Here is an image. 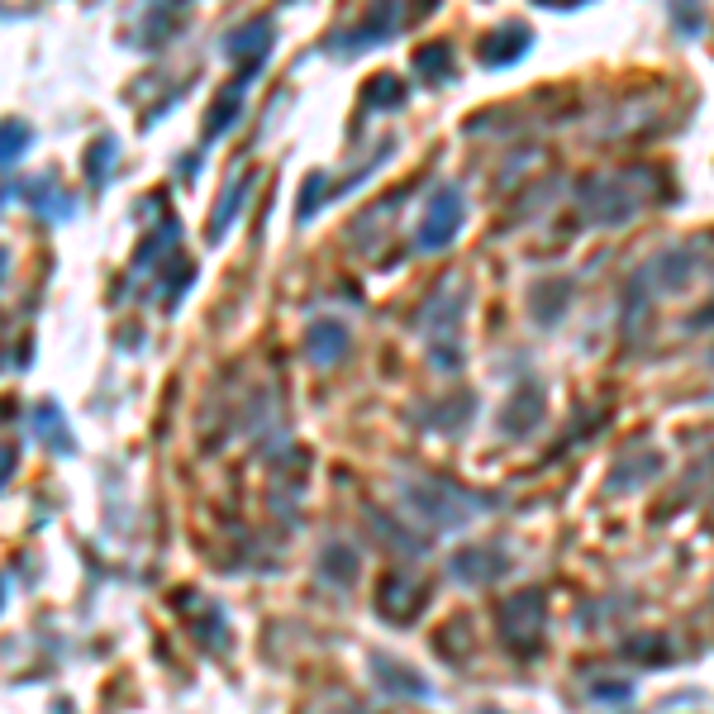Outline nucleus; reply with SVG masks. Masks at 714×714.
<instances>
[{"instance_id":"obj_2","label":"nucleus","mask_w":714,"mask_h":714,"mask_svg":"<svg viewBox=\"0 0 714 714\" xmlns=\"http://www.w3.org/2000/svg\"><path fill=\"white\" fill-rule=\"evenodd\" d=\"M529 53V29L524 24H500L496 34H486L481 48H476V58L486 62V67H505V62H515Z\"/></svg>"},{"instance_id":"obj_6","label":"nucleus","mask_w":714,"mask_h":714,"mask_svg":"<svg viewBox=\"0 0 714 714\" xmlns=\"http://www.w3.org/2000/svg\"><path fill=\"white\" fill-rule=\"evenodd\" d=\"M39 429H43V438H48L53 448L72 453V438H67V429H62V410L53 405V400H43V405H39Z\"/></svg>"},{"instance_id":"obj_3","label":"nucleus","mask_w":714,"mask_h":714,"mask_svg":"<svg viewBox=\"0 0 714 714\" xmlns=\"http://www.w3.org/2000/svg\"><path fill=\"white\" fill-rule=\"evenodd\" d=\"M305 348H310V362H319V367H334L338 357L348 353V329H343L338 319L310 324V334H305Z\"/></svg>"},{"instance_id":"obj_9","label":"nucleus","mask_w":714,"mask_h":714,"mask_svg":"<svg viewBox=\"0 0 714 714\" xmlns=\"http://www.w3.org/2000/svg\"><path fill=\"white\" fill-rule=\"evenodd\" d=\"M500 562H505L500 553H476V548H467V553L457 557L453 567H457V572H486V567H500Z\"/></svg>"},{"instance_id":"obj_5","label":"nucleus","mask_w":714,"mask_h":714,"mask_svg":"<svg viewBox=\"0 0 714 714\" xmlns=\"http://www.w3.org/2000/svg\"><path fill=\"white\" fill-rule=\"evenodd\" d=\"M415 72H438V77L448 81L453 77V48H448V43H429V48H419Z\"/></svg>"},{"instance_id":"obj_7","label":"nucleus","mask_w":714,"mask_h":714,"mask_svg":"<svg viewBox=\"0 0 714 714\" xmlns=\"http://www.w3.org/2000/svg\"><path fill=\"white\" fill-rule=\"evenodd\" d=\"M405 100V86H400V77H372V86L362 91V105H400Z\"/></svg>"},{"instance_id":"obj_1","label":"nucleus","mask_w":714,"mask_h":714,"mask_svg":"<svg viewBox=\"0 0 714 714\" xmlns=\"http://www.w3.org/2000/svg\"><path fill=\"white\" fill-rule=\"evenodd\" d=\"M462 219H467V205H462V196H457L453 186H443L434 200H429V210H424V219H419V238L415 248L419 253H434V248H448L457 238V229H462Z\"/></svg>"},{"instance_id":"obj_11","label":"nucleus","mask_w":714,"mask_h":714,"mask_svg":"<svg viewBox=\"0 0 714 714\" xmlns=\"http://www.w3.org/2000/svg\"><path fill=\"white\" fill-rule=\"evenodd\" d=\"M110 153H115V139H100V148H91V162H86V172H91V181H105V167H110Z\"/></svg>"},{"instance_id":"obj_10","label":"nucleus","mask_w":714,"mask_h":714,"mask_svg":"<svg viewBox=\"0 0 714 714\" xmlns=\"http://www.w3.org/2000/svg\"><path fill=\"white\" fill-rule=\"evenodd\" d=\"M24 143H29V129L10 119V124H5V167H15V158L24 153Z\"/></svg>"},{"instance_id":"obj_8","label":"nucleus","mask_w":714,"mask_h":714,"mask_svg":"<svg viewBox=\"0 0 714 714\" xmlns=\"http://www.w3.org/2000/svg\"><path fill=\"white\" fill-rule=\"evenodd\" d=\"M238 186H243V172H238V177L224 186V196H219V210H215V219H210V238H219V234H224V224L234 219V210H238Z\"/></svg>"},{"instance_id":"obj_4","label":"nucleus","mask_w":714,"mask_h":714,"mask_svg":"<svg viewBox=\"0 0 714 714\" xmlns=\"http://www.w3.org/2000/svg\"><path fill=\"white\" fill-rule=\"evenodd\" d=\"M243 86H248V72L229 86V91H219V105H215V115L205 119V139H219L229 124H234V115H238V100H243Z\"/></svg>"}]
</instances>
